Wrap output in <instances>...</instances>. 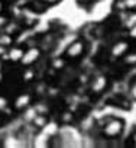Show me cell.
<instances>
[{
  "mask_svg": "<svg viewBox=\"0 0 136 148\" xmlns=\"http://www.w3.org/2000/svg\"><path fill=\"white\" fill-rule=\"evenodd\" d=\"M123 126H124V122L119 118H112L107 121V123L103 126V134L109 138H116L122 134L123 131Z\"/></svg>",
  "mask_w": 136,
  "mask_h": 148,
  "instance_id": "6da1fadb",
  "label": "cell"
},
{
  "mask_svg": "<svg viewBox=\"0 0 136 148\" xmlns=\"http://www.w3.org/2000/svg\"><path fill=\"white\" fill-rule=\"evenodd\" d=\"M39 57H41V49L36 47H32L29 49H25V52L20 58V64L22 65H32L39 60Z\"/></svg>",
  "mask_w": 136,
  "mask_h": 148,
  "instance_id": "7a4b0ae2",
  "label": "cell"
},
{
  "mask_svg": "<svg viewBox=\"0 0 136 148\" xmlns=\"http://www.w3.org/2000/svg\"><path fill=\"white\" fill-rule=\"evenodd\" d=\"M84 49H86L84 42L78 39V41H74V42H71L70 45H68L65 54H67L68 58H78L84 54Z\"/></svg>",
  "mask_w": 136,
  "mask_h": 148,
  "instance_id": "3957f363",
  "label": "cell"
},
{
  "mask_svg": "<svg viewBox=\"0 0 136 148\" xmlns=\"http://www.w3.org/2000/svg\"><path fill=\"white\" fill-rule=\"evenodd\" d=\"M31 102H32L31 95L22 93V95H19V96L16 97V100H15V103H13V108H15L16 110H25L26 108H29Z\"/></svg>",
  "mask_w": 136,
  "mask_h": 148,
  "instance_id": "277c9868",
  "label": "cell"
},
{
  "mask_svg": "<svg viewBox=\"0 0 136 148\" xmlns=\"http://www.w3.org/2000/svg\"><path fill=\"white\" fill-rule=\"evenodd\" d=\"M127 49H129V42H126V41H119V42H116V44L112 47V55L116 57V58H120V57H123V55L127 52Z\"/></svg>",
  "mask_w": 136,
  "mask_h": 148,
  "instance_id": "5b68a950",
  "label": "cell"
},
{
  "mask_svg": "<svg viewBox=\"0 0 136 148\" xmlns=\"http://www.w3.org/2000/svg\"><path fill=\"white\" fill-rule=\"evenodd\" d=\"M107 86V79L104 76H97L93 82H91V90L94 93H101Z\"/></svg>",
  "mask_w": 136,
  "mask_h": 148,
  "instance_id": "8992f818",
  "label": "cell"
},
{
  "mask_svg": "<svg viewBox=\"0 0 136 148\" xmlns=\"http://www.w3.org/2000/svg\"><path fill=\"white\" fill-rule=\"evenodd\" d=\"M23 52H25V49L22 47H10L9 51H7V58L12 62H20V58H22Z\"/></svg>",
  "mask_w": 136,
  "mask_h": 148,
  "instance_id": "52a82bcc",
  "label": "cell"
},
{
  "mask_svg": "<svg viewBox=\"0 0 136 148\" xmlns=\"http://www.w3.org/2000/svg\"><path fill=\"white\" fill-rule=\"evenodd\" d=\"M12 44H13V36L10 34H7L6 31L0 32V47L2 48H9V47H12Z\"/></svg>",
  "mask_w": 136,
  "mask_h": 148,
  "instance_id": "ba28073f",
  "label": "cell"
},
{
  "mask_svg": "<svg viewBox=\"0 0 136 148\" xmlns=\"http://www.w3.org/2000/svg\"><path fill=\"white\" fill-rule=\"evenodd\" d=\"M32 122H33V125L36 126V128H44L46 123H48V118L45 116V115H36L33 119H32Z\"/></svg>",
  "mask_w": 136,
  "mask_h": 148,
  "instance_id": "9c48e42d",
  "label": "cell"
},
{
  "mask_svg": "<svg viewBox=\"0 0 136 148\" xmlns=\"http://www.w3.org/2000/svg\"><path fill=\"white\" fill-rule=\"evenodd\" d=\"M119 5L124 10H135L136 9V0H120Z\"/></svg>",
  "mask_w": 136,
  "mask_h": 148,
  "instance_id": "30bf717a",
  "label": "cell"
},
{
  "mask_svg": "<svg viewBox=\"0 0 136 148\" xmlns=\"http://www.w3.org/2000/svg\"><path fill=\"white\" fill-rule=\"evenodd\" d=\"M135 23H136V13L132 12V13H129V15L126 16V19H124V22H123V26H124L126 29H129V28H132Z\"/></svg>",
  "mask_w": 136,
  "mask_h": 148,
  "instance_id": "8fae6325",
  "label": "cell"
},
{
  "mask_svg": "<svg viewBox=\"0 0 136 148\" xmlns=\"http://www.w3.org/2000/svg\"><path fill=\"white\" fill-rule=\"evenodd\" d=\"M123 62L126 65H136V52H126L123 55Z\"/></svg>",
  "mask_w": 136,
  "mask_h": 148,
  "instance_id": "7c38bea8",
  "label": "cell"
},
{
  "mask_svg": "<svg viewBox=\"0 0 136 148\" xmlns=\"http://www.w3.org/2000/svg\"><path fill=\"white\" fill-rule=\"evenodd\" d=\"M5 147H19L20 145V142L19 141H16V138L15 136H9V138H6V141H5V144H3Z\"/></svg>",
  "mask_w": 136,
  "mask_h": 148,
  "instance_id": "4fadbf2b",
  "label": "cell"
},
{
  "mask_svg": "<svg viewBox=\"0 0 136 148\" xmlns=\"http://www.w3.org/2000/svg\"><path fill=\"white\" fill-rule=\"evenodd\" d=\"M28 110H26V113H25V119L26 121H32L36 115H38V112H36V109H29V108H26Z\"/></svg>",
  "mask_w": 136,
  "mask_h": 148,
  "instance_id": "5bb4252c",
  "label": "cell"
},
{
  "mask_svg": "<svg viewBox=\"0 0 136 148\" xmlns=\"http://www.w3.org/2000/svg\"><path fill=\"white\" fill-rule=\"evenodd\" d=\"M33 76H35V73H33L32 70H26L25 76H23V80H25V82H29V80L33 79Z\"/></svg>",
  "mask_w": 136,
  "mask_h": 148,
  "instance_id": "9a60e30c",
  "label": "cell"
},
{
  "mask_svg": "<svg viewBox=\"0 0 136 148\" xmlns=\"http://www.w3.org/2000/svg\"><path fill=\"white\" fill-rule=\"evenodd\" d=\"M7 22H9V19H7V16H5L3 13H0V29H2V28H5Z\"/></svg>",
  "mask_w": 136,
  "mask_h": 148,
  "instance_id": "2e32d148",
  "label": "cell"
},
{
  "mask_svg": "<svg viewBox=\"0 0 136 148\" xmlns=\"http://www.w3.org/2000/svg\"><path fill=\"white\" fill-rule=\"evenodd\" d=\"M127 31H129V36H130L132 39H136V23H135L132 28H129Z\"/></svg>",
  "mask_w": 136,
  "mask_h": 148,
  "instance_id": "e0dca14e",
  "label": "cell"
},
{
  "mask_svg": "<svg viewBox=\"0 0 136 148\" xmlns=\"http://www.w3.org/2000/svg\"><path fill=\"white\" fill-rule=\"evenodd\" d=\"M130 95H132V97L136 100V80H135L133 84L130 86Z\"/></svg>",
  "mask_w": 136,
  "mask_h": 148,
  "instance_id": "ac0fdd59",
  "label": "cell"
},
{
  "mask_svg": "<svg viewBox=\"0 0 136 148\" xmlns=\"http://www.w3.org/2000/svg\"><path fill=\"white\" fill-rule=\"evenodd\" d=\"M62 121H64V122H71V121H73V115L68 113V112L64 113V115H62Z\"/></svg>",
  "mask_w": 136,
  "mask_h": 148,
  "instance_id": "d6986e66",
  "label": "cell"
},
{
  "mask_svg": "<svg viewBox=\"0 0 136 148\" xmlns=\"http://www.w3.org/2000/svg\"><path fill=\"white\" fill-rule=\"evenodd\" d=\"M3 80V64H2V60H0V83Z\"/></svg>",
  "mask_w": 136,
  "mask_h": 148,
  "instance_id": "ffe728a7",
  "label": "cell"
},
{
  "mask_svg": "<svg viewBox=\"0 0 136 148\" xmlns=\"http://www.w3.org/2000/svg\"><path fill=\"white\" fill-rule=\"evenodd\" d=\"M3 10H5V3L0 0V13H3Z\"/></svg>",
  "mask_w": 136,
  "mask_h": 148,
  "instance_id": "44dd1931",
  "label": "cell"
},
{
  "mask_svg": "<svg viewBox=\"0 0 136 148\" xmlns=\"http://www.w3.org/2000/svg\"><path fill=\"white\" fill-rule=\"evenodd\" d=\"M42 2H45V3H49V5H52V3H56L58 0H42Z\"/></svg>",
  "mask_w": 136,
  "mask_h": 148,
  "instance_id": "7402d4cb",
  "label": "cell"
},
{
  "mask_svg": "<svg viewBox=\"0 0 136 148\" xmlns=\"http://www.w3.org/2000/svg\"><path fill=\"white\" fill-rule=\"evenodd\" d=\"M133 142H135V147H136V132L133 134Z\"/></svg>",
  "mask_w": 136,
  "mask_h": 148,
  "instance_id": "603a6c76",
  "label": "cell"
},
{
  "mask_svg": "<svg viewBox=\"0 0 136 148\" xmlns=\"http://www.w3.org/2000/svg\"><path fill=\"white\" fill-rule=\"evenodd\" d=\"M12 2H15V0H12Z\"/></svg>",
  "mask_w": 136,
  "mask_h": 148,
  "instance_id": "cb8c5ba5",
  "label": "cell"
}]
</instances>
